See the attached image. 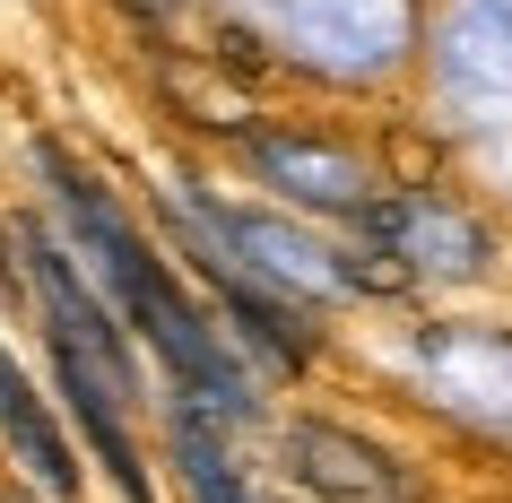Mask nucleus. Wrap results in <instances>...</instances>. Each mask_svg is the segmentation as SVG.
I'll list each match as a JSON object with an SVG mask.
<instances>
[{"instance_id": "nucleus-1", "label": "nucleus", "mask_w": 512, "mask_h": 503, "mask_svg": "<svg viewBox=\"0 0 512 503\" xmlns=\"http://www.w3.org/2000/svg\"><path fill=\"white\" fill-rule=\"evenodd\" d=\"M44 183H53L61 217H70V235H79V261L96 269L113 287V304L148 330V347L165 356V373L191 391V408H217V417H252V382H243V365L226 356V339L209 330V313L191 304L183 287H174V269L139 243V226L122 209H113V191L87 174V165H70L61 148H44ZM183 408V417H191Z\"/></svg>"}, {"instance_id": "nucleus-2", "label": "nucleus", "mask_w": 512, "mask_h": 503, "mask_svg": "<svg viewBox=\"0 0 512 503\" xmlns=\"http://www.w3.org/2000/svg\"><path fill=\"white\" fill-rule=\"evenodd\" d=\"M27 261H35V295H44V321H53V356L87 365L96 382H113V391L131 399V347H122L113 313L96 304V287L79 278V261H70L61 243H44V235H27Z\"/></svg>"}, {"instance_id": "nucleus-3", "label": "nucleus", "mask_w": 512, "mask_h": 503, "mask_svg": "<svg viewBox=\"0 0 512 503\" xmlns=\"http://www.w3.org/2000/svg\"><path fill=\"white\" fill-rule=\"evenodd\" d=\"M365 226H374V243L391 252V261H408V269H434V278H469V269L486 261V235H478V226H469L460 209L426 200V191H408V200L374 209Z\"/></svg>"}, {"instance_id": "nucleus-4", "label": "nucleus", "mask_w": 512, "mask_h": 503, "mask_svg": "<svg viewBox=\"0 0 512 503\" xmlns=\"http://www.w3.org/2000/svg\"><path fill=\"white\" fill-rule=\"evenodd\" d=\"M287 460H296V477L322 503H400V469H391L374 443L339 434V425L296 417V425H287Z\"/></svg>"}, {"instance_id": "nucleus-5", "label": "nucleus", "mask_w": 512, "mask_h": 503, "mask_svg": "<svg viewBox=\"0 0 512 503\" xmlns=\"http://www.w3.org/2000/svg\"><path fill=\"white\" fill-rule=\"evenodd\" d=\"M0 443L18 451V469L44 486V495H61V503H79V451L61 443V425H53V408L35 399V382L18 365H9V347H0Z\"/></svg>"}, {"instance_id": "nucleus-6", "label": "nucleus", "mask_w": 512, "mask_h": 503, "mask_svg": "<svg viewBox=\"0 0 512 503\" xmlns=\"http://www.w3.org/2000/svg\"><path fill=\"white\" fill-rule=\"evenodd\" d=\"M252 165H261L287 200H304V209H365V165L339 157V148H313V139H252Z\"/></svg>"}, {"instance_id": "nucleus-7", "label": "nucleus", "mask_w": 512, "mask_h": 503, "mask_svg": "<svg viewBox=\"0 0 512 503\" xmlns=\"http://www.w3.org/2000/svg\"><path fill=\"white\" fill-rule=\"evenodd\" d=\"M209 226V252L226 243V261L235 252H252V269L270 278V287H296V295H322V287H339V269H322V252L304 235H287V226H270V217H235V209H217V217H200Z\"/></svg>"}, {"instance_id": "nucleus-8", "label": "nucleus", "mask_w": 512, "mask_h": 503, "mask_svg": "<svg viewBox=\"0 0 512 503\" xmlns=\"http://www.w3.org/2000/svg\"><path fill=\"white\" fill-rule=\"evenodd\" d=\"M174 469H183V486H191V503H252V486H243V469L217 451V434L200 417H183L174 425Z\"/></svg>"}, {"instance_id": "nucleus-9", "label": "nucleus", "mask_w": 512, "mask_h": 503, "mask_svg": "<svg viewBox=\"0 0 512 503\" xmlns=\"http://www.w3.org/2000/svg\"><path fill=\"white\" fill-rule=\"evenodd\" d=\"M0 503H35V495H18V486H9V495H0Z\"/></svg>"}]
</instances>
